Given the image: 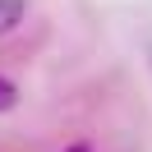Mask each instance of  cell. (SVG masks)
Wrapping results in <instances>:
<instances>
[{"label":"cell","mask_w":152,"mask_h":152,"mask_svg":"<svg viewBox=\"0 0 152 152\" xmlns=\"http://www.w3.org/2000/svg\"><path fill=\"white\" fill-rule=\"evenodd\" d=\"M23 19V0H0V37Z\"/></svg>","instance_id":"6da1fadb"},{"label":"cell","mask_w":152,"mask_h":152,"mask_svg":"<svg viewBox=\"0 0 152 152\" xmlns=\"http://www.w3.org/2000/svg\"><path fill=\"white\" fill-rule=\"evenodd\" d=\"M14 102H19V88H14V83H5V78H0V111H10Z\"/></svg>","instance_id":"7a4b0ae2"},{"label":"cell","mask_w":152,"mask_h":152,"mask_svg":"<svg viewBox=\"0 0 152 152\" xmlns=\"http://www.w3.org/2000/svg\"><path fill=\"white\" fill-rule=\"evenodd\" d=\"M69 152H92V148H83V143H78V148H69Z\"/></svg>","instance_id":"3957f363"}]
</instances>
